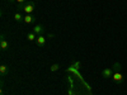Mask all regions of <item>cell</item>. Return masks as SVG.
Returning <instances> with one entry per match:
<instances>
[{"label": "cell", "instance_id": "cell-10", "mask_svg": "<svg viewBox=\"0 0 127 95\" xmlns=\"http://www.w3.org/2000/svg\"><path fill=\"white\" fill-rule=\"evenodd\" d=\"M36 38H37V34L34 33V32H31V33L27 34V39L28 41H36Z\"/></svg>", "mask_w": 127, "mask_h": 95}, {"label": "cell", "instance_id": "cell-3", "mask_svg": "<svg viewBox=\"0 0 127 95\" xmlns=\"http://www.w3.org/2000/svg\"><path fill=\"white\" fill-rule=\"evenodd\" d=\"M36 45L38 46V47H43L45 46V43H46V37L43 36V34H41V36H37V38H36Z\"/></svg>", "mask_w": 127, "mask_h": 95}, {"label": "cell", "instance_id": "cell-4", "mask_svg": "<svg viewBox=\"0 0 127 95\" xmlns=\"http://www.w3.org/2000/svg\"><path fill=\"white\" fill-rule=\"evenodd\" d=\"M32 32H34L37 36H41V34L45 33V28H43V25H42V24H36L33 27V30H32Z\"/></svg>", "mask_w": 127, "mask_h": 95}, {"label": "cell", "instance_id": "cell-6", "mask_svg": "<svg viewBox=\"0 0 127 95\" xmlns=\"http://www.w3.org/2000/svg\"><path fill=\"white\" fill-rule=\"evenodd\" d=\"M34 20H36L34 15H32V14H26L24 15V23L26 24H31V23H33Z\"/></svg>", "mask_w": 127, "mask_h": 95}, {"label": "cell", "instance_id": "cell-11", "mask_svg": "<svg viewBox=\"0 0 127 95\" xmlns=\"http://www.w3.org/2000/svg\"><path fill=\"white\" fill-rule=\"evenodd\" d=\"M59 69H60V65H59V63H54V65L51 66V69H50V70H51L52 72H55V71H57Z\"/></svg>", "mask_w": 127, "mask_h": 95}, {"label": "cell", "instance_id": "cell-1", "mask_svg": "<svg viewBox=\"0 0 127 95\" xmlns=\"http://www.w3.org/2000/svg\"><path fill=\"white\" fill-rule=\"evenodd\" d=\"M114 70H116V72L113 73V81L116 82V84H121V82H123V75L120 72V70H121V65L120 63H114Z\"/></svg>", "mask_w": 127, "mask_h": 95}, {"label": "cell", "instance_id": "cell-2", "mask_svg": "<svg viewBox=\"0 0 127 95\" xmlns=\"http://www.w3.org/2000/svg\"><path fill=\"white\" fill-rule=\"evenodd\" d=\"M34 8H36V4L33 1H27L23 5H19V9L23 10L26 14H32V13H33V10H34Z\"/></svg>", "mask_w": 127, "mask_h": 95}, {"label": "cell", "instance_id": "cell-5", "mask_svg": "<svg viewBox=\"0 0 127 95\" xmlns=\"http://www.w3.org/2000/svg\"><path fill=\"white\" fill-rule=\"evenodd\" d=\"M102 76L104 79H109L113 76V69H104L102 70Z\"/></svg>", "mask_w": 127, "mask_h": 95}, {"label": "cell", "instance_id": "cell-9", "mask_svg": "<svg viewBox=\"0 0 127 95\" xmlns=\"http://www.w3.org/2000/svg\"><path fill=\"white\" fill-rule=\"evenodd\" d=\"M14 20H15V22H18V23L24 22V17H22L19 13H15V14H14Z\"/></svg>", "mask_w": 127, "mask_h": 95}, {"label": "cell", "instance_id": "cell-12", "mask_svg": "<svg viewBox=\"0 0 127 95\" xmlns=\"http://www.w3.org/2000/svg\"><path fill=\"white\" fill-rule=\"evenodd\" d=\"M9 1L12 3V1H14V0H9ZM15 1L18 3V5H23L24 3H27V1H28V0H15Z\"/></svg>", "mask_w": 127, "mask_h": 95}, {"label": "cell", "instance_id": "cell-8", "mask_svg": "<svg viewBox=\"0 0 127 95\" xmlns=\"http://www.w3.org/2000/svg\"><path fill=\"white\" fill-rule=\"evenodd\" d=\"M8 72H9V69H8V66L6 65H0V73H1V76H5V75H8Z\"/></svg>", "mask_w": 127, "mask_h": 95}, {"label": "cell", "instance_id": "cell-7", "mask_svg": "<svg viewBox=\"0 0 127 95\" xmlns=\"http://www.w3.org/2000/svg\"><path fill=\"white\" fill-rule=\"evenodd\" d=\"M0 48H1V51L9 49V43L4 39V36H1V39H0Z\"/></svg>", "mask_w": 127, "mask_h": 95}]
</instances>
